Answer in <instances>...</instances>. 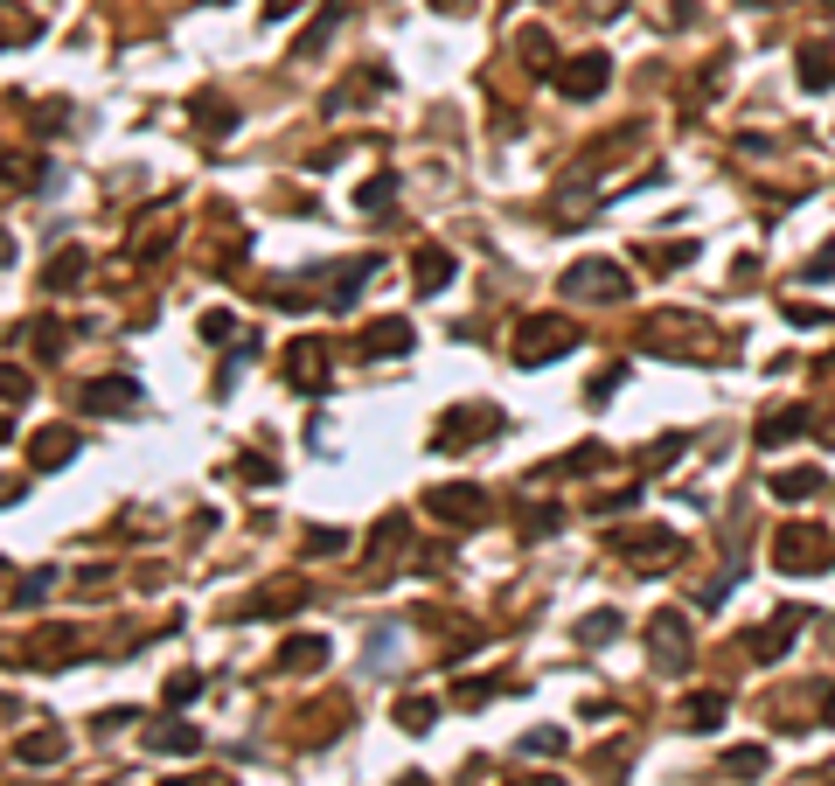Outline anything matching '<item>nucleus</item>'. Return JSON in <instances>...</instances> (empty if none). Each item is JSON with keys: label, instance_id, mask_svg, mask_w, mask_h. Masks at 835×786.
Listing matches in <instances>:
<instances>
[{"label": "nucleus", "instance_id": "obj_9", "mask_svg": "<svg viewBox=\"0 0 835 786\" xmlns=\"http://www.w3.org/2000/svg\"><path fill=\"white\" fill-rule=\"evenodd\" d=\"M355 349H363V362H384V355H411L418 349V335L404 328V320H376V328L355 341Z\"/></svg>", "mask_w": 835, "mask_h": 786}, {"label": "nucleus", "instance_id": "obj_7", "mask_svg": "<svg viewBox=\"0 0 835 786\" xmlns=\"http://www.w3.org/2000/svg\"><path fill=\"white\" fill-rule=\"evenodd\" d=\"M801 626H808V612H801V606H780V612L766 620V634L752 641V655H758V661H780V655H787V641L801 634Z\"/></svg>", "mask_w": 835, "mask_h": 786}, {"label": "nucleus", "instance_id": "obj_32", "mask_svg": "<svg viewBox=\"0 0 835 786\" xmlns=\"http://www.w3.org/2000/svg\"><path fill=\"white\" fill-rule=\"evenodd\" d=\"M620 383H626V369H605V376H599V383H592V390H585V397H592V404H605V397H613Z\"/></svg>", "mask_w": 835, "mask_h": 786}, {"label": "nucleus", "instance_id": "obj_19", "mask_svg": "<svg viewBox=\"0 0 835 786\" xmlns=\"http://www.w3.org/2000/svg\"><path fill=\"white\" fill-rule=\"evenodd\" d=\"M793 432H808V411H773L766 425H758V446H780V438H793Z\"/></svg>", "mask_w": 835, "mask_h": 786}, {"label": "nucleus", "instance_id": "obj_36", "mask_svg": "<svg viewBox=\"0 0 835 786\" xmlns=\"http://www.w3.org/2000/svg\"><path fill=\"white\" fill-rule=\"evenodd\" d=\"M14 258V237H8V230H0V265H8Z\"/></svg>", "mask_w": 835, "mask_h": 786}, {"label": "nucleus", "instance_id": "obj_23", "mask_svg": "<svg viewBox=\"0 0 835 786\" xmlns=\"http://www.w3.org/2000/svg\"><path fill=\"white\" fill-rule=\"evenodd\" d=\"M717 717H725V696H717V689L690 696V724H696V731H717Z\"/></svg>", "mask_w": 835, "mask_h": 786}, {"label": "nucleus", "instance_id": "obj_15", "mask_svg": "<svg viewBox=\"0 0 835 786\" xmlns=\"http://www.w3.org/2000/svg\"><path fill=\"white\" fill-rule=\"evenodd\" d=\"M279 661H286V668H314V661H328V641H320V634H293L286 647H279Z\"/></svg>", "mask_w": 835, "mask_h": 786}, {"label": "nucleus", "instance_id": "obj_13", "mask_svg": "<svg viewBox=\"0 0 835 786\" xmlns=\"http://www.w3.org/2000/svg\"><path fill=\"white\" fill-rule=\"evenodd\" d=\"M146 744H154V752H196V724H181V717H161L154 731H146Z\"/></svg>", "mask_w": 835, "mask_h": 786}, {"label": "nucleus", "instance_id": "obj_24", "mask_svg": "<svg viewBox=\"0 0 835 786\" xmlns=\"http://www.w3.org/2000/svg\"><path fill=\"white\" fill-rule=\"evenodd\" d=\"M202 126H209V132L223 140V132H237V112L223 105V98H202Z\"/></svg>", "mask_w": 835, "mask_h": 786}, {"label": "nucleus", "instance_id": "obj_31", "mask_svg": "<svg viewBox=\"0 0 835 786\" xmlns=\"http://www.w3.org/2000/svg\"><path fill=\"white\" fill-rule=\"evenodd\" d=\"M522 752H543V759H550V752H564V731H537V738H522Z\"/></svg>", "mask_w": 835, "mask_h": 786}, {"label": "nucleus", "instance_id": "obj_1", "mask_svg": "<svg viewBox=\"0 0 835 786\" xmlns=\"http://www.w3.org/2000/svg\"><path fill=\"white\" fill-rule=\"evenodd\" d=\"M572 341H578V328L564 314H537V320H522V328H516V362H522V369H543V362L572 355Z\"/></svg>", "mask_w": 835, "mask_h": 786}, {"label": "nucleus", "instance_id": "obj_2", "mask_svg": "<svg viewBox=\"0 0 835 786\" xmlns=\"http://www.w3.org/2000/svg\"><path fill=\"white\" fill-rule=\"evenodd\" d=\"M564 293H572V300H599V306H620L626 293H634V285L620 279V265L585 258V265H572V272H564Z\"/></svg>", "mask_w": 835, "mask_h": 786}, {"label": "nucleus", "instance_id": "obj_16", "mask_svg": "<svg viewBox=\"0 0 835 786\" xmlns=\"http://www.w3.org/2000/svg\"><path fill=\"white\" fill-rule=\"evenodd\" d=\"M801 84L808 91H828L835 84V49H801Z\"/></svg>", "mask_w": 835, "mask_h": 786}, {"label": "nucleus", "instance_id": "obj_40", "mask_svg": "<svg viewBox=\"0 0 835 786\" xmlns=\"http://www.w3.org/2000/svg\"><path fill=\"white\" fill-rule=\"evenodd\" d=\"M161 786H188V779H161Z\"/></svg>", "mask_w": 835, "mask_h": 786}, {"label": "nucleus", "instance_id": "obj_4", "mask_svg": "<svg viewBox=\"0 0 835 786\" xmlns=\"http://www.w3.org/2000/svg\"><path fill=\"white\" fill-rule=\"evenodd\" d=\"M132 404H140V383H126V376H105L91 390H78V411H91V418H126Z\"/></svg>", "mask_w": 835, "mask_h": 786}, {"label": "nucleus", "instance_id": "obj_14", "mask_svg": "<svg viewBox=\"0 0 835 786\" xmlns=\"http://www.w3.org/2000/svg\"><path fill=\"white\" fill-rule=\"evenodd\" d=\"M63 731H35V738H22V744H14V759H22V765H49V759H63Z\"/></svg>", "mask_w": 835, "mask_h": 786}, {"label": "nucleus", "instance_id": "obj_21", "mask_svg": "<svg viewBox=\"0 0 835 786\" xmlns=\"http://www.w3.org/2000/svg\"><path fill=\"white\" fill-rule=\"evenodd\" d=\"M432 717H439V703H432V696H404V703H397V724H404V731H432Z\"/></svg>", "mask_w": 835, "mask_h": 786}, {"label": "nucleus", "instance_id": "obj_11", "mask_svg": "<svg viewBox=\"0 0 835 786\" xmlns=\"http://www.w3.org/2000/svg\"><path fill=\"white\" fill-rule=\"evenodd\" d=\"M648 641H655V655H661V668H682V647H690V620H682V612H655Z\"/></svg>", "mask_w": 835, "mask_h": 786}, {"label": "nucleus", "instance_id": "obj_8", "mask_svg": "<svg viewBox=\"0 0 835 786\" xmlns=\"http://www.w3.org/2000/svg\"><path fill=\"white\" fill-rule=\"evenodd\" d=\"M70 453H78V432H70V425H49V432L28 438V467H35V473H56Z\"/></svg>", "mask_w": 835, "mask_h": 786}, {"label": "nucleus", "instance_id": "obj_39", "mask_svg": "<svg viewBox=\"0 0 835 786\" xmlns=\"http://www.w3.org/2000/svg\"><path fill=\"white\" fill-rule=\"evenodd\" d=\"M397 786H425V779H418V773H404V779H397Z\"/></svg>", "mask_w": 835, "mask_h": 786}, {"label": "nucleus", "instance_id": "obj_28", "mask_svg": "<svg viewBox=\"0 0 835 786\" xmlns=\"http://www.w3.org/2000/svg\"><path fill=\"white\" fill-rule=\"evenodd\" d=\"M196 696H202V676H188V668H181V676L167 682V703H175V711H181V703H196Z\"/></svg>", "mask_w": 835, "mask_h": 786}, {"label": "nucleus", "instance_id": "obj_35", "mask_svg": "<svg viewBox=\"0 0 835 786\" xmlns=\"http://www.w3.org/2000/svg\"><path fill=\"white\" fill-rule=\"evenodd\" d=\"M299 8V0H264V14H293Z\"/></svg>", "mask_w": 835, "mask_h": 786}, {"label": "nucleus", "instance_id": "obj_18", "mask_svg": "<svg viewBox=\"0 0 835 786\" xmlns=\"http://www.w3.org/2000/svg\"><path fill=\"white\" fill-rule=\"evenodd\" d=\"M773 494H780V502H808V494H822V473H814V467H793V473H780V481H773Z\"/></svg>", "mask_w": 835, "mask_h": 786}, {"label": "nucleus", "instance_id": "obj_37", "mask_svg": "<svg viewBox=\"0 0 835 786\" xmlns=\"http://www.w3.org/2000/svg\"><path fill=\"white\" fill-rule=\"evenodd\" d=\"M822 711H828V724H835V689H828V696H822Z\"/></svg>", "mask_w": 835, "mask_h": 786}, {"label": "nucleus", "instance_id": "obj_12", "mask_svg": "<svg viewBox=\"0 0 835 786\" xmlns=\"http://www.w3.org/2000/svg\"><path fill=\"white\" fill-rule=\"evenodd\" d=\"M43 285H49V293H70V285H84V251H78V244H63V251L49 258Z\"/></svg>", "mask_w": 835, "mask_h": 786}, {"label": "nucleus", "instance_id": "obj_25", "mask_svg": "<svg viewBox=\"0 0 835 786\" xmlns=\"http://www.w3.org/2000/svg\"><path fill=\"white\" fill-rule=\"evenodd\" d=\"M516 49H522V56H529L537 70L550 63V35H543V28H522V35H516Z\"/></svg>", "mask_w": 835, "mask_h": 786}, {"label": "nucleus", "instance_id": "obj_34", "mask_svg": "<svg viewBox=\"0 0 835 786\" xmlns=\"http://www.w3.org/2000/svg\"><path fill=\"white\" fill-rule=\"evenodd\" d=\"M237 473H244V481H279V467H272V459H244Z\"/></svg>", "mask_w": 835, "mask_h": 786}, {"label": "nucleus", "instance_id": "obj_22", "mask_svg": "<svg viewBox=\"0 0 835 786\" xmlns=\"http://www.w3.org/2000/svg\"><path fill=\"white\" fill-rule=\"evenodd\" d=\"M397 196V175H390V167H384V175H369L363 188H355V209H384Z\"/></svg>", "mask_w": 835, "mask_h": 786}, {"label": "nucleus", "instance_id": "obj_26", "mask_svg": "<svg viewBox=\"0 0 835 786\" xmlns=\"http://www.w3.org/2000/svg\"><path fill=\"white\" fill-rule=\"evenodd\" d=\"M578 634H585V641H592V647H605V641H613V634H620V612H599V620H585V626H578Z\"/></svg>", "mask_w": 835, "mask_h": 786}, {"label": "nucleus", "instance_id": "obj_38", "mask_svg": "<svg viewBox=\"0 0 835 786\" xmlns=\"http://www.w3.org/2000/svg\"><path fill=\"white\" fill-rule=\"evenodd\" d=\"M745 8H787V0H745Z\"/></svg>", "mask_w": 835, "mask_h": 786}, {"label": "nucleus", "instance_id": "obj_10", "mask_svg": "<svg viewBox=\"0 0 835 786\" xmlns=\"http://www.w3.org/2000/svg\"><path fill=\"white\" fill-rule=\"evenodd\" d=\"M411 285H418V293H446V285H452V251H446V244H425V251L411 258Z\"/></svg>", "mask_w": 835, "mask_h": 786}, {"label": "nucleus", "instance_id": "obj_6", "mask_svg": "<svg viewBox=\"0 0 835 786\" xmlns=\"http://www.w3.org/2000/svg\"><path fill=\"white\" fill-rule=\"evenodd\" d=\"M773 550H780V571H822L828 564L822 558V529H801V523L780 529V543H773Z\"/></svg>", "mask_w": 835, "mask_h": 786}, {"label": "nucleus", "instance_id": "obj_30", "mask_svg": "<svg viewBox=\"0 0 835 786\" xmlns=\"http://www.w3.org/2000/svg\"><path fill=\"white\" fill-rule=\"evenodd\" d=\"M202 341H216V349H223V341H231V314H202Z\"/></svg>", "mask_w": 835, "mask_h": 786}, {"label": "nucleus", "instance_id": "obj_20", "mask_svg": "<svg viewBox=\"0 0 835 786\" xmlns=\"http://www.w3.org/2000/svg\"><path fill=\"white\" fill-rule=\"evenodd\" d=\"M320 369H328V349H320V341H299L293 349V383H320Z\"/></svg>", "mask_w": 835, "mask_h": 786}, {"label": "nucleus", "instance_id": "obj_27", "mask_svg": "<svg viewBox=\"0 0 835 786\" xmlns=\"http://www.w3.org/2000/svg\"><path fill=\"white\" fill-rule=\"evenodd\" d=\"M725 773H766V752H758V744H738L725 759Z\"/></svg>", "mask_w": 835, "mask_h": 786}, {"label": "nucleus", "instance_id": "obj_41", "mask_svg": "<svg viewBox=\"0 0 835 786\" xmlns=\"http://www.w3.org/2000/svg\"><path fill=\"white\" fill-rule=\"evenodd\" d=\"M0 438H8V418H0Z\"/></svg>", "mask_w": 835, "mask_h": 786}, {"label": "nucleus", "instance_id": "obj_17", "mask_svg": "<svg viewBox=\"0 0 835 786\" xmlns=\"http://www.w3.org/2000/svg\"><path fill=\"white\" fill-rule=\"evenodd\" d=\"M341 14H349V0H328V8H320V22H314L307 35H299V56H314L320 43H328V35L341 28Z\"/></svg>", "mask_w": 835, "mask_h": 786}, {"label": "nucleus", "instance_id": "obj_29", "mask_svg": "<svg viewBox=\"0 0 835 786\" xmlns=\"http://www.w3.org/2000/svg\"><path fill=\"white\" fill-rule=\"evenodd\" d=\"M0 397H8V404H22V397H28V376H22V369H0Z\"/></svg>", "mask_w": 835, "mask_h": 786}, {"label": "nucleus", "instance_id": "obj_5", "mask_svg": "<svg viewBox=\"0 0 835 786\" xmlns=\"http://www.w3.org/2000/svg\"><path fill=\"white\" fill-rule=\"evenodd\" d=\"M425 508L439 515V523H487V494L481 488H432Z\"/></svg>", "mask_w": 835, "mask_h": 786}, {"label": "nucleus", "instance_id": "obj_3", "mask_svg": "<svg viewBox=\"0 0 835 786\" xmlns=\"http://www.w3.org/2000/svg\"><path fill=\"white\" fill-rule=\"evenodd\" d=\"M605 84H613L605 49H585V56H564V63H557V91H564V98H599Z\"/></svg>", "mask_w": 835, "mask_h": 786}, {"label": "nucleus", "instance_id": "obj_33", "mask_svg": "<svg viewBox=\"0 0 835 786\" xmlns=\"http://www.w3.org/2000/svg\"><path fill=\"white\" fill-rule=\"evenodd\" d=\"M341 543H349L341 529H307V550H341Z\"/></svg>", "mask_w": 835, "mask_h": 786}]
</instances>
